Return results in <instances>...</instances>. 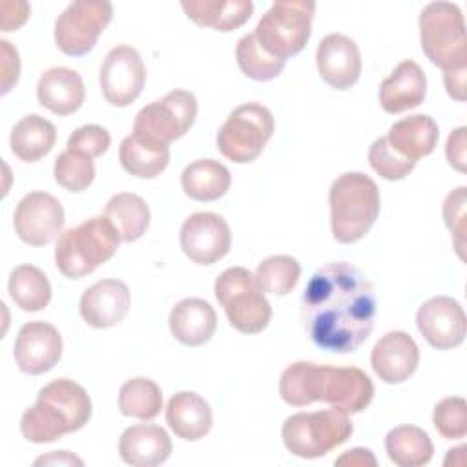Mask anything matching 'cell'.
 I'll return each instance as SVG.
<instances>
[{"label":"cell","mask_w":467,"mask_h":467,"mask_svg":"<svg viewBox=\"0 0 467 467\" xmlns=\"http://www.w3.org/2000/svg\"><path fill=\"white\" fill-rule=\"evenodd\" d=\"M303 325L316 347L334 354L358 350L374 328L376 294L367 275L347 261L319 266L301 296Z\"/></svg>","instance_id":"obj_1"},{"label":"cell","mask_w":467,"mask_h":467,"mask_svg":"<svg viewBox=\"0 0 467 467\" xmlns=\"http://www.w3.org/2000/svg\"><path fill=\"white\" fill-rule=\"evenodd\" d=\"M279 394L292 407L325 401L347 414L363 412L372 398V379L358 367H330L312 361L288 365L279 379Z\"/></svg>","instance_id":"obj_2"},{"label":"cell","mask_w":467,"mask_h":467,"mask_svg":"<svg viewBox=\"0 0 467 467\" xmlns=\"http://www.w3.org/2000/svg\"><path fill=\"white\" fill-rule=\"evenodd\" d=\"M91 418V400L73 379H53L44 385L33 407L20 420L22 436L31 443H51L82 429Z\"/></svg>","instance_id":"obj_3"},{"label":"cell","mask_w":467,"mask_h":467,"mask_svg":"<svg viewBox=\"0 0 467 467\" xmlns=\"http://www.w3.org/2000/svg\"><path fill=\"white\" fill-rule=\"evenodd\" d=\"M330 226L337 243L350 244L365 237L379 215V190L361 171L341 173L330 186Z\"/></svg>","instance_id":"obj_4"},{"label":"cell","mask_w":467,"mask_h":467,"mask_svg":"<svg viewBox=\"0 0 467 467\" xmlns=\"http://www.w3.org/2000/svg\"><path fill=\"white\" fill-rule=\"evenodd\" d=\"M120 235L106 215L91 217L60 234L55 265L69 279H80L113 257Z\"/></svg>","instance_id":"obj_5"},{"label":"cell","mask_w":467,"mask_h":467,"mask_svg":"<svg viewBox=\"0 0 467 467\" xmlns=\"http://www.w3.org/2000/svg\"><path fill=\"white\" fill-rule=\"evenodd\" d=\"M420 42L427 58L443 71L467 67L465 20L456 4L431 2L421 9Z\"/></svg>","instance_id":"obj_6"},{"label":"cell","mask_w":467,"mask_h":467,"mask_svg":"<svg viewBox=\"0 0 467 467\" xmlns=\"http://www.w3.org/2000/svg\"><path fill=\"white\" fill-rule=\"evenodd\" d=\"M354 425L347 412L325 409L296 412L283 423V443L297 458L314 460L328 454L352 436Z\"/></svg>","instance_id":"obj_7"},{"label":"cell","mask_w":467,"mask_h":467,"mask_svg":"<svg viewBox=\"0 0 467 467\" xmlns=\"http://www.w3.org/2000/svg\"><path fill=\"white\" fill-rule=\"evenodd\" d=\"M314 13L312 0H277L257 22L254 36L268 55L286 62L306 46Z\"/></svg>","instance_id":"obj_8"},{"label":"cell","mask_w":467,"mask_h":467,"mask_svg":"<svg viewBox=\"0 0 467 467\" xmlns=\"http://www.w3.org/2000/svg\"><path fill=\"white\" fill-rule=\"evenodd\" d=\"M213 292L228 323L243 334L263 332L272 319V306L259 288L255 275L243 268H226L213 285Z\"/></svg>","instance_id":"obj_9"},{"label":"cell","mask_w":467,"mask_h":467,"mask_svg":"<svg viewBox=\"0 0 467 467\" xmlns=\"http://www.w3.org/2000/svg\"><path fill=\"white\" fill-rule=\"evenodd\" d=\"M274 135L272 111L257 102L237 106L217 131V150L235 164L255 161Z\"/></svg>","instance_id":"obj_10"},{"label":"cell","mask_w":467,"mask_h":467,"mask_svg":"<svg viewBox=\"0 0 467 467\" xmlns=\"http://www.w3.org/2000/svg\"><path fill=\"white\" fill-rule=\"evenodd\" d=\"M197 99L186 89H171L161 100L144 106L133 122V135L139 139L170 144L181 139L195 122Z\"/></svg>","instance_id":"obj_11"},{"label":"cell","mask_w":467,"mask_h":467,"mask_svg":"<svg viewBox=\"0 0 467 467\" xmlns=\"http://www.w3.org/2000/svg\"><path fill=\"white\" fill-rule=\"evenodd\" d=\"M113 5L104 0L69 4L55 22V42L69 57L89 53L106 26L111 22Z\"/></svg>","instance_id":"obj_12"},{"label":"cell","mask_w":467,"mask_h":467,"mask_svg":"<svg viewBox=\"0 0 467 467\" xmlns=\"http://www.w3.org/2000/svg\"><path fill=\"white\" fill-rule=\"evenodd\" d=\"M99 82L111 106L124 108L137 100L146 82V66L139 51L126 44L115 46L102 62Z\"/></svg>","instance_id":"obj_13"},{"label":"cell","mask_w":467,"mask_h":467,"mask_svg":"<svg viewBox=\"0 0 467 467\" xmlns=\"http://www.w3.org/2000/svg\"><path fill=\"white\" fill-rule=\"evenodd\" d=\"M60 201L46 192H31L16 204L13 224L16 235L31 246H46L58 237L64 226Z\"/></svg>","instance_id":"obj_14"},{"label":"cell","mask_w":467,"mask_h":467,"mask_svg":"<svg viewBox=\"0 0 467 467\" xmlns=\"http://www.w3.org/2000/svg\"><path fill=\"white\" fill-rule=\"evenodd\" d=\"M181 248L197 265H213L232 246V232L224 217L213 212L192 213L181 226Z\"/></svg>","instance_id":"obj_15"},{"label":"cell","mask_w":467,"mask_h":467,"mask_svg":"<svg viewBox=\"0 0 467 467\" xmlns=\"http://www.w3.org/2000/svg\"><path fill=\"white\" fill-rule=\"evenodd\" d=\"M416 325L425 341L438 350L462 345L467 334L463 306L449 296H434L421 303L416 312Z\"/></svg>","instance_id":"obj_16"},{"label":"cell","mask_w":467,"mask_h":467,"mask_svg":"<svg viewBox=\"0 0 467 467\" xmlns=\"http://www.w3.org/2000/svg\"><path fill=\"white\" fill-rule=\"evenodd\" d=\"M13 354L22 372L31 376L44 374L62 356V336L51 323L29 321L18 330Z\"/></svg>","instance_id":"obj_17"},{"label":"cell","mask_w":467,"mask_h":467,"mask_svg":"<svg viewBox=\"0 0 467 467\" xmlns=\"http://www.w3.org/2000/svg\"><path fill=\"white\" fill-rule=\"evenodd\" d=\"M316 64L321 78L334 89L352 88L361 75L358 44L341 33L327 35L316 49Z\"/></svg>","instance_id":"obj_18"},{"label":"cell","mask_w":467,"mask_h":467,"mask_svg":"<svg viewBox=\"0 0 467 467\" xmlns=\"http://www.w3.org/2000/svg\"><path fill=\"white\" fill-rule=\"evenodd\" d=\"M418 363L420 348L403 330H392L381 336L370 354L372 370L389 385H398L409 379L416 372Z\"/></svg>","instance_id":"obj_19"},{"label":"cell","mask_w":467,"mask_h":467,"mask_svg":"<svg viewBox=\"0 0 467 467\" xmlns=\"http://www.w3.org/2000/svg\"><path fill=\"white\" fill-rule=\"evenodd\" d=\"M130 288L120 279H102L91 285L80 297V316L93 328L119 325L130 310Z\"/></svg>","instance_id":"obj_20"},{"label":"cell","mask_w":467,"mask_h":467,"mask_svg":"<svg viewBox=\"0 0 467 467\" xmlns=\"http://www.w3.org/2000/svg\"><path fill=\"white\" fill-rule=\"evenodd\" d=\"M168 432L153 423L128 427L119 438V454L124 463L133 467H155L164 463L171 454Z\"/></svg>","instance_id":"obj_21"},{"label":"cell","mask_w":467,"mask_h":467,"mask_svg":"<svg viewBox=\"0 0 467 467\" xmlns=\"http://www.w3.org/2000/svg\"><path fill=\"white\" fill-rule=\"evenodd\" d=\"M427 95V77L414 60L400 62L379 86V104L387 113L420 106Z\"/></svg>","instance_id":"obj_22"},{"label":"cell","mask_w":467,"mask_h":467,"mask_svg":"<svg viewBox=\"0 0 467 467\" xmlns=\"http://www.w3.org/2000/svg\"><path fill=\"white\" fill-rule=\"evenodd\" d=\"M168 325L179 343L186 347H201L212 339L217 328V314L208 301L201 297H186L175 303Z\"/></svg>","instance_id":"obj_23"},{"label":"cell","mask_w":467,"mask_h":467,"mask_svg":"<svg viewBox=\"0 0 467 467\" xmlns=\"http://www.w3.org/2000/svg\"><path fill=\"white\" fill-rule=\"evenodd\" d=\"M36 97L51 113L71 115L82 106L86 97L82 77L64 66L49 67L38 78Z\"/></svg>","instance_id":"obj_24"},{"label":"cell","mask_w":467,"mask_h":467,"mask_svg":"<svg viewBox=\"0 0 467 467\" xmlns=\"http://www.w3.org/2000/svg\"><path fill=\"white\" fill-rule=\"evenodd\" d=\"M166 423L181 440L197 441L210 432L213 416L202 396L181 390L173 394L166 405Z\"/></svg>","instance_id":"obj_25"},{"label":"cell","mask_w":467,"mask_h":467,"mask_svg":"<svg viewBox=\"0 0 467 467\" xmlns=\"http://www.w3.org/2000/svg\"><path fill=\"white\" fill-rule=\"evenodd\" d=\"M181 7L197 26L230 33L248 22L252 0H182Z\"/></svg>","instance_id":"obj_26"},{"label":"cell","mask_w":467,"mask_h":467,"mask_svg":"<svg viewBox=\"0 0 467 467\" xmlns=\"http://www.w3.org/2000/svg\"><path fill=\"white\" fill-rule=\"evenodd\" d=\"M438 124L429 115H409L394 122L389 130V144L405 159L418 161L434 151L438 144Z\"/></svg>","instance_id":"obj_27"},{"label":"cell","mask_w":467,"mask_h":467,"mask_svg":"<svg viewBox=\"0 0 467 467\" xmlns=\"http://www.w3.org/2000/svg\"><path fill=\"white\" fill-rule=\"evenodd\" d=\"M57 142V130L47 119L31 113L22 117L11 130V151L24 162H36L46 157Z\"/></svg>","instance_id":"obj_28"},{"label":"cell","mask_w":467,"mask_h":467,"mask_svg":"<svg viewBox=\"0 0 467 467\" xmlns=\"http://www.w3.org/2000/svg\"><path fill=\"white\" fill-rule=\"evenodd\" d=\"M232 184V175L224 164L213 159H199L190 162L181 175L184 193L201 202L221 199Z\"/></svg>","instance_id":"obj_29"},{"label":"cell","mask_w":467,"mask_h":467,"mask_svg":"<svg viewBox=\"0 0 467 467\" xmlns=\"http://www.w3.org/2000/svg\"><path fill=\"white\" fill-rule=\"evenodd\" d=\"M385 451L398 467H421L432 460L434 445L429 434L416 425H400L387 432Z\"/></svg>","instance_id":"obj_30"},{"label":"cell","mask_w":467,"mask_h":467,"mask_svg":"<svg viewBox=\"0 0 467 467\" xmlns=\"http://www.w3.org/2000/svg\"><path fill=\"white\" fill-rule=\"evenodd\" d=\"M119 161L122 168L140 179H153L161 175L170 162V146L128 135L119 148Z\"/></svg>","instance_id":"obj_31"},{"label":"cell","mask_w":467,"mask_h":467,"mask_svg":"<svg viewBox=\"0 0 467 467\" xmlns=\"http://www.w3.org/2000/svg\"><path fill=\"white\" fill-rule=\"evenodd\" d=\"M104 215L113 223L124 243L140 239L150 226V208L146 201L130 192L113 195L106 202Z\"/></svg>","instance_id":"obj_32"},{"label":"cell","mask_w":467,"mask_h":467,"mask_svg":"<svg viewBox=\"0 0 467 467\" xmlns=\"http://www.w3.org/2000/svg\"><path fill=\"white\" fill-rule=\"evenodd\" d=\"M7 290L15 305L24 312H40L51 301V285L46 274L33 265L13 268Z\"/></svg>","instance_id":"obj_33"},{"label":"cell","mask_w":467,"mask_h":467,"mask_svg":"<svg viewBox=\"0 0 467 467\" xmlns=\"http://www.w3.org/2000/svg\"><path fill=\"white\" fill-rule=\"evenodd\" d=\"M119 409L124 416L150 421L162 409V392L150 378H131L119 390Z\"/></svg>","instance_id":"obj_34"},{"label":"cell","mask_w":467,"mask_h":467,"mask_svg":"<svg viewBox=\"0 0 467 467\" xmlns=\"http://www.w3.org/2000/svg\"><path fill=\"white\" fill-rule=\"evenodd\" d=\"M254 275L263 292L286 296L301 277V265L292 255H270L257 265Z\"/></svg>","instance_id":"obj_35"},{"label":"cell","mask_w":467,"mask_h":467,"mask_svg":"<svg viewBox=\"0 0 467 467\" xmlns=\"http://www.w3.org/2000/svg\"><path fill=\"white\" fill-rule=\"evenodd\" d=\"M235 58L241 71L257 82H268L281 75L285 69V60L268 55L259 42L255 40L254 33H248L239 38L235 47Z\"/></svg>","instance_id":"obj_36"},{"label":"cell","mask_w":467,"mask_h":467,"mask_svg":"<svg viewBox=\"0 0 467 467\" xmlns=\"http://www.w3.org/2000/svg\"><path fill=\"white\" fill-rule=\"evenodd\" d=\"M53 175L58 186L69 192H84L95 179V164L93 159L66 150L55 159Z\"/></svg>","instance_id":"obj_37"},{"label":"cell","mask_w":467,"mask_h":467,"mask_svg":"<svg viewBox=\"0 0 467 467\" xmlns=\"http://www.w3.org/2000/svg\"><path fill=\"white\" fill-rule=\"evenodd\" d=\"M368 164L385 181H401L416 166L414 161L401 157L389 144L387 137H379L372 142V146L368 150Z\"/></svg>","instance_id":"obj_38"},{"label":"cell","mask_w":467,"mask_h":467,"mask_svg":"<svg viewBox=\"0 0 467 467\" xmlns=\"http://www.w3.org/2000/svg\"><path fill=\"white\" fill-rule=\"evenodd\" d=\"M434 429L445 440H462L467 434V403L462 396H449L436 403L432 412Z\"/></svg>","instance_id":"obj_39"},{"label":"cell","mask_w":467,"mask_h":467,"mask_svg":"<svg viewBox=\"0 0 467 467\" xmlns=\"http://www.w3.org/2000/svg\"><path fill=\"white\" fill-rule=\"evenodd\" d=\"M465 202H467V188L465 186H460V188L452 190L443 201V221L454 235V248H456L462 261L465 259V254H463Z\"/></svg>","instance_id":"obj_40"},{"label":"cell","mask_w":467,"mask_h":467,"mask_svg":"<svg viewBox=\"0 0 467 467\" xmlns=\"http://www.w3.org/2000/svg\"><path fill=\"white\" fill-rule=\"evenodd\" d=\"M111 137L106 128L99 124H86L77 128L67 139V150L82 153L89 159L100 157L109 148Z\"/></svg>","instance_id":"obj_41"},{"label":"cell","mask_w":467,"mask_h":467,"mask_svg":"<svg viewBox=\"0 0 467 467\" xmlns=\"http://www.w3.org/2000/svg\"><path fill=\"white\" fill-rule=\"evenodd\" d=\"M0 60H2V93L5 95L20 77V57L16 47L11 46L7 40H0Z\"/></svg>","instance_id":"obj_42"},{"label":"cell","mask_w":467,"mask_h":467,"mask_svg":"<svg viewBox=\"0 0 467 467\" xmlns=\"http://www.w3.org/2000/svg\"><path fill=\"white\" fill-rule=\"evenodd\" d=\"M467 128L460 126L456 128L449 139H447V146H445V155L449 164L458 170V171H465V162H467V137H465Z\"/></svg>","instance_id":"obj_43"},{"label":"cell","mask_w":467,"mask_h":467,"mask_svg":"<svg viewBox=\"0 0 467 467\" xmlns=\"http://www.w3.org/2000/svg\"><path fill=\"white\" fill-rule=\"evenodd\" d=\"M29 11H31V7H29L27 2L4 0L0 4V15H2L0 27H2V31L18 29L29 18Z\"/></svg>","instance_id":"obj_44"},{"label":"cell","mask_w":467,"mask_h":467,"mask_svg":"<svg viewBox=\"0 0 467 467\" xmlns=\"http://www.w3.org/2000/svg\"><path fill=\"white\" fill-rule=\"evenodd\" d=\"M465 75H467V67H454V69L443 71V82H445L447 93L458 102L465 100Z\"/></svg>","instance_id":"obj_45"},{"label":"cell","mask_w":467,"mask_h":467,"mask_svg":"<svg viewBox=\"0 0 467 467\" xmlns=\"http://www.w3.org/2000/svg\"><path fill=\"white\" fill-rule=\"evenodd\" d=\"M336 465H352V467H363V465H376V458L372 451L356 447L350 451H345L336 462Z\"/></svg>","instance_id":"obj_46"},{"label":"cell","mask_w":467,"mask_h":467,"mask_svg":"<svg viewBox=\"0 0 467 467\" xmlns=\"http://www.w3.org/2000/svg\"><path fill=\"white\" fill-rule=\"evenodd\" d=\"M40 463H64V465H82V460L77 458L75 454L67 452V451H53L51 454L47 456H40L35 465H40Z\"/></svg>","instance_id":"obj_47"}]
</instances>
